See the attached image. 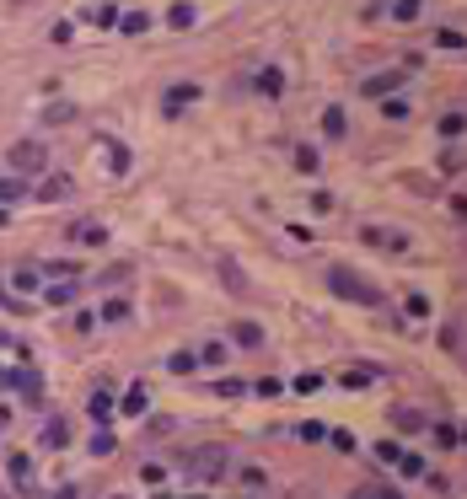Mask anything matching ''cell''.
<instances>
[{"mask_svg":"<svg viewBox=\"0 0 467 499\" xmlns=\"http://www.w3.org/2000/svg\"><path fill=\"white\" fill-rule=\"evenodd\" d=\"M328 285H333V290H339L344 301H360V306H376V301H382V290H376L366 274L344 269V263H339V269H328Z\"/></svg>","mask_w":467,"mask_h":499,"instance_id":"cell-1","label":"cell"},{"mask_svg":"<svg viewBox=\"0 0 467 499\" xmlns=\"http://www.w3.org/2000/svg\"><path fill=\"white\" fill-rule=\"evenodd\" d=\"M188 473H194V478H221L226 473V451L221 446H199V451H194V457H188Z\"/></svg>","mask_w":467,"mask_h":499,"instance_id":"cell-2","label":"cell"},{"mask_svg":"<svg viewBox=\"0 0 467 499\" xmlns=\"http://www.w3.org/2000/svg\"><path fill=\"white\" fill-rule=\"evenodd\" d=\"M6 161H11V167H27V172H33V167H49V151H43L38 140H22V145H11V151H6Z\"/></svg>","mask_w":467,"mask_h":499,"instance_id":"cell-3","label":"cell"},{"mask_svg":"<svg viewBox=\"0 0 467 499\" xmlns=\"http://www.w3.org/2000/svg\"><path fill=\"white\" fill-rule=\"evenodd\" d=\"M398 86H403V70H376L360 92H366V97H387V92H398Z\"/></svg>","mask_w":467,"mask_h":499,"instance_id":"cell-4","label":"cell"},{"mask_svg":"<svg viewBox=\"0 0 467 499\" xmlns=\"http://www.w3.org/2000/svg\"><path fill=\"white\" fill-rule=\"evenodd\" d=\"M221 280L231 285V296H247L253 285H247V274H242V263L231 258V253H221Z\"/></svg>","mask_w":467,"mask_h":499,"instance_id":"cell-5","label":"cell"},{"mask_svg":"<svg viewBox=\"0 0 467 499\" xmlns=\"http://www.w3.org/2000/svg\"><path fill=\"white\" fill-rule=\"evenodd\" d=\"M70 237H76V242H92V247H102V242H108V226H97V220H76V226H70Z\"/></svg>","mask_w":467,"mask_h":499,"instance_id":"cell-6","label":"cell"},{"mask_svg":"<svg viewBox=\"0 0 467 499\" xmlns=\"http://www.w3.org/2000/svg\"><path fill=\"white\" fill-rule=\"evenodd\" d=\"M231 339L242 344V349H253V344H264V328H258V322H237V328H231Z\"/></svg>","mask_w":467,"mask_h":499,"instance_id":"cell-7","label":"cell"},{"mask_svg":"<svg viewBox=\"0 0 467 499\" xmlns=\"http://www.w3.org/2000/svg\"><path fill=\"white\" fill-rule=\"evenodd\" d=\"M76 296H81L76 285H49V290H43V301H49V306H70Z\"/></svg>","mask_w":467,"mask_h":499,"instance_id":"cell-8","label":"cell"},{"mask_svg":"<svg viewBox=\"0 0 467 499\" xmlns=\"http://www.w3.org/2000/svg\"><path fill=\"white\" fill-rule=\"evenodd\" d=\"M371 376H376V371H366V365H355V371H344V376H339V387H349V392H360V387H371Z\"/></svg>","mask_w":467,"mask_h":499,"instance_id":"cell-9","label":"cell"},{"mask_svg":"<svg viewBox=\"0 0 467 499\" xmlns=\"http://www.w3.org/2000/svg\"><path fill=\"white\" fill-rule=\"evenodd\" d=\"M65 440H70V430H65V419H49V430H43V446H49V451H60Z\"/></svg>","mask_w":467,"mask_h":499,"instance_id":"cell-10","label":"cell"},{"mask_svg":"<svg viewBox=\"0 0 467 499\" xmlns=\"http://www.w3.org/2000/svg\"><path fill=\"white\" fill-rule=\"evenodd\" d=\"M323 135H328V140L344 135V108H328V113H323Z\"/></svg>","mask_w":467,"mask_h":499,"instance_id":"cell-11","label":"cell"},{"mask_svg":"<svg viewBox=\"0 0 467 499\" xmlns=\"http://www.w3.org/2000/svg\"><path fill=\"white\" fill-rule=\"evenodd\" d=\"M38 199H70V178H49L38 188Z\"/></svg>","mask_w":467,"mask_h":499,"instance_id":"cell-12","label":"cell"},{"mask_svg":"<svg viewBox=\"0 0 467 499\" xmlns=\"http://www.w3.org/2000/svg\"><path fill=\"white\" fill-rule=\"evenodd\" d=\"M366 242H382V247H408V237H403V231H376V226L366 231Z\"/></svg>","mask_w":467,"mask_h":499,"instance_id":"cell-13","label":"cell"},{"mask_svg":"<svg viewBox=\"0 0 467 499\" xmlns=\"http://www.w3.org/2000/svg\"><path fill=\"white\" fill-rule=\"evenodd\" d=\"M22 194H27V188H22L17 178H0V204H17Z\"/></svg>","mask_w":467,"mask_h":499,"instance_id":"cell-14","label":"cell"},{"mask_svg":"<svg viewBox=\"0 0 467 499\" xmlns=\"http://www.w3.org/2000/svg\"><path fill=\"white\" fill-rule=\"evenodd\" d=\"M124 33H129V38H135V33H145V27H151V17H145V11H129V17L119 22Z\"/></svg>","mask_w":467,"mask_h":499,"instance_id":"cell-15","label":"cell"},{"mask_svg":"<svg viewBox=\"0 0 467 499\" xmlns=\"http://www.w3.org/2000/svg\"><path fill=\"white\" fill-rule=\"evenodd\" d=\"M167 22H172V27H194V6H172Z\"/></svg>","mask_w":467,"mask_h":499,"instance_id":"cell-16","label":"cell"},{"mask_svg":"<svg viewBox=\"0 0 467 499\" xmlns=\"http://www.w3.org/2000/svg\"><path fill=\"white\" fill-rule=\"evenodd\" d=\"M11 285H17V290H38V269H17Z\"/></svg>","mask_w":467,"mask_h":499,"instance_id":"cell-17","label":"cell"},{"mask_svg":"<svg viewBox=\"0 0 467 499\" xmlns=\"http://www.w3.org/2000/svg\"><path fill=\"white\" fill-rule=\"evenodd\" d=\"M167 365H172V376H188V371L199 365V355H172V360H167Z\"/></svg>","mask_w":467,"mask_h":499,"instance_id":"cell-18","label":"cell"},{"mask_svg":"<svg viewBox=\"0 0 467 499\" xmlns=\"http://www.w3.org/2000/svg\"><path fill=\"white\" fill-rule=\"evenodd\" d=\"M124 414H145V387H135V392H124Z\"/></svg>","mask_w":467,"mask_h":499,"instance_id":"cell-19","label":"cell"},{"mask_svg":"<svg viewBox=\"0 0 467 499\" xmlns=\"http://www.w3.org/2000/svg\"><path fill=\"white\" fill-rule=\"evenodd\" d=\"M392 419H398V430H425V419H419V414H414V408H398V414H392Z\"/></svg>","mask_w":467,"mask_h":499,"instance_id":"cell-20","label":"cell"},{"mask_svg":"<svg viewBox=\"0 0 467 499\" xmlns=\"http://www.w3.org/2000/svg\"><path fill=\"white\" fill-rule=\"evenodd\" d=\"M392 17H398V22H414V17H419V0H398V6H392Z\"/></svg>","mask_w":467,"mask_h":499,"instance_id":"cell-21","label":"cell"},{"mask_svg":"<svg viewBox=\"0 0 467 499\" xmlns=\"http://www.w3.org/2000/svg\"><path fill=\"white\" fill-rule=\"evenodd\" d=\"M290 387H296V392H317V387H323V376H317V371H306V376H296Z\"/></svg>","mask_w":467,"mask_h":499,"instance_id":"cell-22","label":"cell"},{"mask_svg":"<svg viewBox=\"0 0 467 499\" xmlns=\"http://www.w3.org/2000/svg\"><path fill=\"white\" fill-rule=\"evenodd\" d=\"M435 43H441V49H462V33H457V27H441V33H435Z\"/></svg>","mask_w":467,"mask_h":499,"instance_id":"cell-23","label":"cell"},{"mask_svg":"<svg viewBox=\"0 0 467 499\" xmlns=\"http://www.w3.org/2000/svg\"><path fill=\"white\" fill-rule=\"evenodd\" d=\"M441 135H446V140H457V135H462V113H446V119H441Z\"/></svg>","mask_w":467,"mask_h":499,"instance_id":"cell-24","label":"cell"},{"mask_svg":"<svg viewBox=\"0 0 467 499\" xmlns=\"http://www.w3.org/2000/svg\"><path fill=\"white\" fill-rule=\"evenodd\" d=\"M296 167H301V172H317V151H312V145H301V151H296Z\"/></svg>","mask_w":467,"mask_h":499,"instance_id":"cell-25","label":"cell"},{"mask_svg":"<svg viewBox=\"0 0 467 499\" xmlns=\"http://www.w3.org/2000/svg\"><path fill=\"white\" fill-rule=\"evenodd\" d=\"M441 344H446L451 355H457V344H462V328H457V322H446V328H441Z\"/></svg>","mask_w":467,"mask_h":499,"instance_id":"cell-26","label":"cell"},{"mask_svg":"<svg viewBox=\"0 0 467 499\" xmlns=\"http://www.w3.org/2000/svg\"><path fill=\"white\" fill-rule=\"evenodd\" d=\"M199 360H204V365H221V360H226V344H204Z\"/></svg>","mask_w":467,"mask_h":499,"instance_id":"cell-27","label":"cell"},{"mask_svg":"<svg viewBox=\"0 0 467 499\" xmlns=\"http://www.w3.org/2000/svg\"><path fill=\"white\" fill-rule=\"evenodd\" d=\"M296 435H301V440H323V435H328V430H323V419H306V424H301V430H296Z\"/></svg>","mask_w":467,"mask_h":499,"instance_id":"cell-28","label":"cell"},{"mask_svg":"<svg viewBox=\"0 0 467 499\" xmlns=\"http://www.w3.org/2000/svg\"><path fill=\"white\" fill-rule=\"evenodd\" d=\"M408 317H430V301L419 296V290H414V296H408Z\"/></svg>","mask_w":467,"mask_h":499,"instance_id":"cell-29","label":"cell"},{"mask_svg":"<svg viewBox=\"0 0 467 499\" xmlns=\"http://www.w3.org/2000/svg\"><path fill=\"white\" fill-rule=\"evenodd\" d=\"M102 317H108V322H124V317H129V301H108V312H102Z\"/></svg>","mask_w":467,"mask_h":499,"instance_id":"cell-30","label":"cell"},{"mask_svg":"<svg viewBox=\"0 0 467 499\" xmlns=\"http://www.w3.org/2000/svg\"><path fill=\"white\" fill-rule=\"evenodd\" d=\"M376 457H382V462H398V457H403V446H398V440H382V446H376Z\"/></svg>","mask_w":467,"mask_h":499,"instance_id":"cell-31","label":"cell"},{"mask_svg":"<svg viewBox=\"0 0 467 499\" xmlns=\"http://www.w3.org/2000/svg\"><path fill=\"white\" fill-rule=\"evenodd\" d=\"M382 113H387V119H408V102H398V97H387V102H382Z\"/></svg>","mask_w":467,"mask_h":499,"instance_id":"cell-32","label":"cell"},{"mask_svg":"<svg viewBox=\"0 0 467 499\" xmlns=\"http://www.w3.org/2000/svg\"><path fill=\"white\" fill-rule=\"evenodd\" d=\"M258 86H264L269 97H280V70H264V76H258Z\"/></svg>","mask_w":467,"mask_h":499,"instance_id":"cell-33","label":"cell"},{"mask_svg":"<svg viewBox=\"0 0 467 499\" xmlns=\"http://www.w3.org/2000/svg\"><path fill=\"white\" fill-rule=\"evenodd\" d=\"M108 408H113V403H108V392H92V419H108Z\"/></svg>","mask_w":467,"mask_h":499,"instance_id":"cell-34","label":"cell"},{"mask_svg":"<svg viewBox=\"0 0 467 499\" xmlns=\"http://www.w3.org/2000/svg\"><path fill=\"white\" fill-rule=\"evenodd\" d=\"M398 467H403L408 478H419V473H425V457H398Z\"/></svg>","mask_w":467,"mask_h":499,"instance_id":"cell-35","label":"cell"},{"mask_svg":"<svg viewBox=\"0 0 467 499\" xmlns=\"http://www.w3.org/2000/svg\"><path fill=\"white\" fill-rule=\"evenodd\" d=\"M253 392H258V398H274V392H280V381L264 376V381H253Z\"/></svg>","mask_w":467,"mask_h":499,"instance_id":"cell-36","label":"cell"},{"mask_svg":"<svg viewBox=\"0 0 467 499\" xmlns=\"http://www.w3.org/2000/svg\"><path fill=\"white\" fill-rule=\"evenodd\" d=\"M441 172H451V178H457V172H462V156H457V151H446V156H441Z\"/></svg>","mask_w":467,"mask_h":499,"instance_id":"cell-37","label":"cell"},{"mask_svg":"<svg viewBox=\"0 0 467 499\" xmlns=\"http://www.w3.org/2000/svg\"><path fill=\"white\" fill-rule=\"evenodd\" d=\"M162 499H172V494H162Z\"/></svg>","mask_w":467,"mask_h":499,"instance_id":"cell-38","label":"cell"},{"mask_svg":"<svg viewBox=\"0 0 467 499\" xmlns=\"http://www.w3.org/2000/svg\"><path fill=\"white\" fill-rule=\"evenodd\" d=\"M119 499H124V494H119Z\"/></svg>","mask_w":467,"mask_h":499,"instance_id":"cell-39","label":"cell"}]
</instances>
